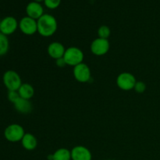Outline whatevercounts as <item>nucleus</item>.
I'll return each instance as SVG.
<instances>
[{
    "label": "nucleus",
    "mask_w": 160,
    "mask_h": 160,
    "mask_svg": "<svg viewBox=\"0 0 160 160\" xmlns=\"http://www.w3.org/2000/svg\"><path fill=\"white\" fill-rule=\"evenodd\" d=\"M136 82L137 81H136L134 76L130 73H120L117 80L118 87L124 91H129L134 88Z\"/></svg>",
    "instance_id": "obj_5"
},
{
    "label": "nucleus",
    "mask_w": 160,
    "mask_h": 160,
    "mask_svg": "<svg viewBox=\"0 0 160 160\" xmlns=\"http://www.w3.org/2000/svg\"><path fill=\"white\" fill-rule=\"evenodd\" d=\"M134 89L138 93H143L145 91V89H146V85L142 81H137Z\"/></svg>",
    "instance_id": "obj_21"
},
{
    "label": "nucleus",
    "mask_w": 160,
    "mask_h": 160,
    "mask_svg": "<svg viewBox=\"0 0 160 160\" xmlns=\"http://www.w3.org/2000/svg\"><path fill=\"white\" fill-rule=\"evenodd\" d=\"M18 93L20 95V98H25V99H28L32 98L34 95V90L32 86L29 84H22L20 88L18 90Z\"/></svg>",
    "instance_id": "obj_15"
},
{
    "label": "nucleus",
    "mask_w": 160,
    "mask_h": 160,
    "mask_svg": "<svg viewBox=\"0 0 160 160\" xmlns=\"http://www.w3.org/2000/svg\"><path fill=\"white\" fill-rule=\"evenodd\" d=\"M9 48V39L6 35L0 32V56H2L8 52Z\"/></svg>",
    "instance_id": "obj_17"
},
{
    "label": "nucleus",
    "mask_w": 160,
    "mask_h": 160,
    "mask_svg": "<svg viewBox=\"0 0 160 160\" xmlns=\"http://www.w3.org/2000/svg\"><path fill=\"white\" fill-rule=\"evenodd\" d=\"M98 34L101 38L107 39L110 35V29H109V27L103 25V26H101L98 28Z\"/></svg>",
    "instance_id": "obj_18"
},
{
    "label": "nucleus",
    "mask_w": 160,
    "mask_h": 160,
    "mask_svg": "<svg viewBox=\"0 0 160 160\" xmlns=\"http://www.w3.org/2000/svg\"><path fill=\"white\" fill-rule=\"evenodd\" d=\"M56 65H57L59 67H64L66 65H67V63H66L63 57L59 58V59H56Z\"/></svg>",
    "instance_id": "obj_22"
},
{
    "label": "nucleus",
    "mask_w": 160,
    "mask_h": 160,
    "mask_svg": "<svg viewBox=\"0 0 160 160\" xmlns=\"http://www.w3.org/2000/svg\"><path fill=\"white\" fill-rule=\"evenodd\" d=\"M63 59L67 65L76 67L82 63L83 59H84V54L80 48H76V47H70L66 50Z\"/></svg>",
    "instance_id": "obj_3"
},
{
    "label": "nucleus",
    "mask_w": 160,
    "mask_h": 160,
    "mask_svg": "<svg viewBox=\"0 0 160 160\" xmlns=\"http://www.w3.org/2000/svg\"><path fill=\"white\" fill-rule=\"evenodd\" d=\"M71 159L73 160H91L92 154L85 147L77 146L71 151Z\"/></svg>",
    "instance_id": "obj_11"
},
{
    "label": "nucleus",
    "mask_w": 160,
    "mask_h": 160,
    "mask_svg": "<svg viewBox=\"0 0 160 160\" xmlns=\"http://www.w3.org/2000/svg\"><path fill=\"white\" fill-rule=\"evenodd\" d=\"M66 49L63 45L59 42H52L48 45V53L52 58L58 59L63 57Z\"/></svg>",
    "instance_id": "obj_12"
},
{
    "label": "nucleus",
    "mask_w": 160,
    "mask_h": 160,
    "mask_svg": "<svg viewBox=\"0 0 160 160\" xmlns=\"http://www.w3.org/2000/svg\"><path fill=\"white\" fill-rule=\"evenodd\" d=\"M28 17L38 20L44 14V9L42 5L37 2H31L26 7Z\"/></svg>",
    "instance_id": "obj_10"
},
{
    "label": "nucleus",
    "mask_w": 160,
    "mask_h": 160,
    "mask_svg": "<svg viewBox=\"0 0 160 160\" xmlns=\"http://www.w3.org/2000/svg\"><path fill=\"white\" fill-rule=\"evenodd\" d=\"M19 28L20 31L27 35L34 34L38 31L37 20L27 16L20 20L19 23Z\"/></svg>",
    "instance_id": "obj_7"
},
{
    "label": "nucleus",
    "mask_w": 160,
    "mask_h": 160,
    "mask_svg": "<svg viewBox=\"0 0 160 160\" xmlns=\"http://www.w3.org/2000/svg\"><path fill=\"white\" fill-rule=\"evenodd\" d=\"M45 6L50 9H55L59 6L61 0H45Z\"/></svg>",
    "instance_id": "obj_19"
},
{
    "label": "nucleus",
    "mask_w": 160,
    "mask_h": 160,
    "mask_svg": "<svg viewBox=\"0 0 160 160\" xmlns=\"http://www.w3.org/2000/svg\"><path fill=\"white\" fill-rule=\"evenodd\" d=\"M109 49V42L107 39L98 38L93 41L91 45V50L96 56H102L107 53Z\"/></svg>",
    "instance_id": "obj_8"
},
{
    "label": "nucleus",
    "mask_w": 160,
    "mask_h": 160,
    "mask_svg": "<svg viewBox=\"0 0 160 160\" xmlns=\"http://www.w3.org/2000/svg\"><path fill=\"white\" fill-rule=\"evenodd\" d=\"M73 75L77 81L79 82H88L91 78V70L86 64L81 63L74 67Z\"/></svg>",
    "instance_id": "obj_9"
},
{
    "label": "nucleus",
    "mask_w": 160,
    "mask_h": 160,
    "mask_svg": "<svg viewBox=\"0 0 160 160\" xmlns=\"http://www.w3.org/2000/svg\"><path fill=\"white\" fill-rule=\"evenodd\" d=\"M45 0H34V2H44Z\"/></svg>",
    "instance_id": "obj_23"
},
{
    "label": "nucleus",
    "mask_w": 160,
    "mask_h": 160,
    "mask_svg": "<svg viewBox=\"0 0 160 160\" xmlns=\"http://www.w3.org/2000/svg\"><path fill=\"white\" fill-rule=\"evenodd\" d=\"M7 97L9 101L13 103V104L20 98V95L18 93V91H9Z\"/></svg>",
    "instance_id": "obj_20"
},
{
    "label": "nucleus",
    "mask_w": 160,
    "mask_h": 160,
    "mask_svg": "<svg viewBox=\"0 0 160 160\" xmlns=\"http://www.w3.org/2000/svg\"><path fill=\"white\" fill-rule=\"evenodd\" d=\"M21 142L23 148L27 150H29V151L34 150L38 145L37 139L31 134H25L22 138Z\"/></svg>",
    "instance_id": "obj_14"
},
{
    "label": "nucleus",
    "mask_w": 160,
    "mask_h": 160,
    "mask_svg": "<svg viewBox=\"0 0 160 160\" xmlns=\"http://www.w3.org/2000/svg\"><path fill=\"white\" fill-rule=\"evenodd\" d=\"M24 134V130L23 127L17 123L9 125L4 131L5 138L6 140L10 142H17L21 141Z\"/></svg>",
    "instance_id": "obj_4"
},
{
    "label": "nucleus",
    "mask_w": 160,
    "mask_h": 160,
    "mask_svg": "<svg viewBox=\"0 0 160 160\" xmlns=\"http://www.w3.org/2000/svg\"><path fill=\"white\" fill-rule=\"evenodd\" d=\"M14 108L20 113H29L32 110V104L28 99L20 98L14 103Z\"/></svg>",
    "instance_id": "obj_13"
},
{
    "label": "nucleus",
    "mask_w": 160,
    "mask_h": 160,
    "mask_svg": "<svg viewBox=\"0 0 160 160\" xmlns=\"http://www.w3.org/2000/svg\"><path fill=\"white\" fill-rule=\"evenodd\" d=\"M70 159L71 152L67 148H59L51 156L52 160H70Z\"/></svg>",
    "instance_id": "obj_16"
},
{
    "label": "nucleus",
    "mask_w": 160,
    "mask_h": 160,
    "mask_svg": "<svg viewBox=\"0 0 160 160\" xmlns=\"http://www.w3.org/2000/svg\"><path fill=\"white\" fill-rule=\"evenodd\" d=\"M38 32L43 37L52 35L57 30V21L53 16L50 14H43L38 20Z\"/></svg>",
    "instance_id": "obj_1"
},
{
    "label": "nucleus",
    "mask_w": 160,
    "mask_h": 160,
    "mask_svg": "<svg viewBox=\"0 0 160 160\" xmlns=\"http://www.w3.org/2000/svg\"><path fill=\"white\" fill-rule=\"evenodd\" d=\"M19 23L13 17H6L0 21V32L5 35L12 34L17 31Z\"/></svg>",
    "instance_id": "obj_6"
},
{
    "label": "nucleus",
    "mask_w": 160,
    "mask_h": 160,
    "mask_svg": "<svg viewBox=\"0 0 160 160\" xmlns=\"http://www.w3.org/2000/svg\"><path fill=\"white\" fill-rule=\"evenodd\" d=\"M4 85L9 91H18L22 85L20 75L14 70H7L2 77Z\"/></svg>",
    "instance_id": "obj_2"
}]
</instances>
